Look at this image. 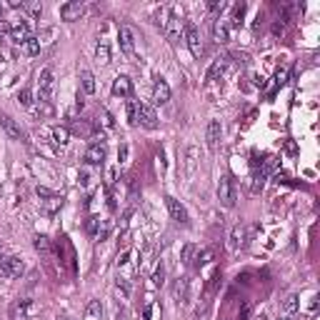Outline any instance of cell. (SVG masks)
Here are the masks:
<instances>
[{
	"label": "cell",
	"mask_w": 320,
	"mask_h": 320,
	"mask_svg": "<svg viewBox=\"0 0 320 320\" xmlns=\"http://www.w3.org/2000/svg\"><path fill=\"white\" fill-rule=\"evenodd\" d=\"M18 100H20V105H25V108H30V105H33V90H28V88H23V90L18 93Z\"/></svg>",
	"instance_id": "cell-37"
},
{
	"label": "cell",
	"mask_w": 320,
	"mask_h": 320,
	"mask_svg": "<svg viewBox=\"0 0 320 320\" xmlns=\"http://www.w3.org/2000/svg\"><path fill=\"white\" fill-rule=\"evenodd\" d=\"M118 40H120V50L125 53V55H133L135 53V30L130 25H120Z\"/></svg>",
	"instance_id": "cell-6"
},
{
	"label": "cell",
	"mask_w": 320,
	"mask_h": 320,
	"mask_svg": "<svg viewBox=\"0 0 320 320\" xmlns=\"http://www.w3.org/2000/svg\"><path fill=\"white\" fill-rule=\"evenodd\" d=\"M298 308H300V298L295 293H290L285 300H283V310H285V315H293Z\"/></svg>",
	"instance_id": "cell-28"
},
{
	"label": "cell",
	"mask_w": 320,
	"mask_h": 320,
	"mask_svg": "<svg viewBox=\"0 0 320 320\" xmlns=\"http://www.w3.org/2000/svg\"><path fill=\"white\" fill-rule=\"evenodd\" d=\"M280 320H290V315H283V318H280Z\"/></svg>",
	"instance_id": "cell-48"
},
{
	"label": "cell",
	"mask_w": 320,
	"mask_h": 320,
	"mask_svg": "<svg viewBox=\"0 0 320 320\" xmlns=\"http://www.w3.org/2000/svg\"><path fill=\"white\" fill-rule=\"evenodd\" d=\"M263 180L265 178L260 175V170H253V175H250V193H260L263 190Z\"/></svg>",
	"instance_id": "cell-32"
},
{
	"label": "cell",
	"mask_w": 320,
	"mask_h": 320,
	"mask_svg": "<svg viewBox=\"0 0 320 320\" xmlns=\"http://www.w3.org/2000/svg\"><path fill=\"white\" fill-rule=\"evenodd\" d=\"M105 155H108V150H105V145H90V148L85 150L83 160H85V165H103Z\"/></svg>",
	"instance_id": "cell-12"
},
{
	"label": "cell",
	"mask_w": 320,
	"mask_h": 320,
	"mask_svg": "<svg viewBox=\"0 0 320 320\" xmlns=\"http://www.w3.org/2000/svg\"><path fill=\"white\" fill-rule=\"evenodd\" d=\"M88 318H93V320H100V318H103L100 300H90V303H88Z\"/></svg>",
	"instance_id": "cell-31"
},
{
	"label": "cell",
	"mask_w": 320,
	"mask_h": 320,
	"mask_svg": "<svg viewBox=\"0 0 320 320\" xmlns=\"http://www.w3.org/2000/svg\"><path fill=\"white\" fill-rule=\"evenodd\" d=\"M118 160H120V163H125V160H128V145H120L118 148Z\"/></svg>",
	"instance_id": "cell-43"
},
{
	"label": "cell",
	"mask_w": 320,
	"mask_h": 320,
	"mask_svg": "<svg viewBox=\"0 0 320 320\" xmlns=\"http://www.w3.org/2000/svg\"><path fill=\"white\" fill-rule=\"evenodd\" d=\"M80 185H90V173L80 170Z\"/></svg>",
	"instance_id": "cell-46"
},
{
	"label": "cell",
	"mask_w": 320,
	"mask_h": 320,
	"mask_svg": "<svg viewBox=\"0 0 320 320\" xmlns=\"http://www.w3.org/2000/svg\"><path fill=\"white\" fill-rule=\"evenodd\" d=\"M168 38L173 40V43H178L180 40V33H183V23H180V18L175 15V10H173V15H170V20H168V25H165V30H163Z\"/></svg>",
	"instance_id": "cell-13"
},
{
	"label": "cell",
	"mask_w": 320,
	"mask_h": 320,
	"mask_svg": "<svg viewBox=\"0 0 320 320\" xmlns=\"http://www.w3.org/2000/svg\"><path fill=\"white\" fill-rule=\"evenodd\" d=\"M103 123H105V128H113L115 125V120H113V115L108 110H103Z\"/></svg>",
	"instance_id": "cell-42"
},
{
	"label": "cell",
	"mask_w": 320,
	"mask_h": 320,
	"mask_svg": "<svg viewBox=\"0 0 320 320\" xmlns=\"http://www.w3.org/2000/svg\"><path fill=\"white\" fill-rule=\"evenodd\" d=\"M175 300L180 305L188 300V278H178V283H175Z\"/></svg>",
	"instance_id": "cell-24"
},
{
	"label": "cell",
	"mask_w": 320,
	"mask_h": 320,
	"mask_svg": "<svg viewBox=\"0 0 320 320\" xmlns=\"http://www.w3.org/2000/svg\"><path fill=\"white\" fill-rule=\"evenodd\" d=\"M243 240H245V228L235 225L233 230H230V235H228V248L230 250H238V248L243 245Z\"/></svg>",
	"instance_id": "cell-18"
},
{
	"label": "cell",
	"mask_w": 320,
	"mask_h": 320,
	"mask_svg": "<svg viewBox=\"0 0 320 320\" xmlns=\"http://www.w3.org/2000/svg\"><path fill=\"white\" fill-rule=\"evenodd\" d=\"M275 168H278V155H268L265 160H260V175L263 178H268Z\"/></svg>",
	"instance_id": "cell-25"
},
{
	"label": "cell",
	"mask_w": 320,
	"mask_h": 320,
	"mask_svg": "<svg viewBox=\"0 0 320 320\" xmlns=\"http://www.w3.org/2000/svg\"><path fill=\"white\" fill-rule=\"evenodd\" d=\"M163 283H165V268H163V265H158L155 273H153V285L155 288H163Z\"/></svg>",
	"instance_id": "cell-34"
},
{
	"label": "cell",
	"mask_w": 320,
	"mask_h": 320,
	"mask_svg": "<svg viewBox=\"0 0 320 320\" xmlns=\"http://www.w3.org/2000/svg\"><path fill=\"white\" fill-rule=\"evenodd\" d=\"M63 203H65V198L55 193V195H50L48 200H43V210L48 213V215H53L55 210H60V208H63Z\"/></svg>",
	"instance_id": "cell-20"
},
{
	"label": "cell",
	"mask_w": 320,
	"mask_h": 320,
	"mask_svg": "<svg viewBox=\"0 0 320 320\" xmlns=\"http://www.w3.org/2000/svg\"><path fill=\"white\" fill-rule=\"evenodd\" d=\"M83 10H85V5L80 3V0H70V3L60 5V18L63 20H78V18L83 15Z\"/></svg>",
	"instance_id": "cell-11"
},
{
	"label": "cell",
	"mask_w": 320,
	"mask_h": 320,
	"mask_svg": "<svg viewBox=\"0 0 320 320\" xmlns=\"http://www.w3.org/2000/svg\"><path fill=\"white\" fill-rule=\"evenodd\" d=\"M113 183H115V168H108L105 170V185L113 188Z\"/></svg>",
	"instance_id": "cell-41"
},
{
	"label": "cell",
	"mask_w": 320,
	"mask_h": 320,
	"mask_svg": "<svg viewBox=\"0 0 320 320\" xmlns=\"http://www.w3.org/2000/svg\"><path fill=\"white\" fill-rule=\"evenodd\" d=\"M245 10H248L245 3L233 5V18H230V25H233V28H240V25H243V18H245Z\"/></svg>",
	"instance_id": "cell-26"
},
{
	"label": "cell",
	"mask_w": 320,
	"mask_h": 320,
	"mask_svg": "<svg viewBox=\"0 0 320 320\" xmlns=\"http://www.w3.org/2000/svg\"><path fill=\"white\" fill-rule=\"evenodd\" d=\"M225 8H228V5L223 3V0H210V3H208V10H210V13H215V15L223 13Z\"/></svg>",
	"instance_id": "cell-39"
},
{
	"label": "cell",
	"mask_w": 320,
	"mask_h": 320,
	"mask_svg": "<svg viewBox=\"0 0 320 320\" xmlns=\"http://www.w3.org/2000/svg\"><path fill=\"white\" fill-rule=\"evenodd\" d=\"M218 200L223 208H233L235 205V180H233V175L225 173L220 175V180H218Z\"/></svg>",
	"instance_id": "cell-1"
},
{
	"label": "cell",
	"mask_w": 320,
	"mask_h": 320,
	"mask_svg": "<svg viewBox=\"0 0 320 320\" xmlns=\"http://www.w3.org/2000/svg\"><path fill=\"white\" fill-rule=\"evenodd\" d=\"M138 125H143L148 130L158 128V115H155V110L150 108L148 103H138Z\"/></svg>",
	"instance_id": "cell-5"
},
{
	"label": "cell",
	"mask_w": 320,
	"mask_h": 320,
	"mask_svg": "<svg viewBox=\"0 0 320 320\" xmlns=\"http://www.w3.org/2000/svg\"><path fill=\"white\" fill-rule=\"evenodd\" d=\"M165 205H168V213H170V218H173L175 223L188 225V210L183 208L180 200H175L173 195H165Z\"/></svg>",
	"instance_id": "cell-7"
},
{
	"label": "cell",
	"mask_w": 320,
	"mask_h": 320,
	"mask_svg": "<svg viewBox=\"0 0 320 320\" xmlns=\"http://www.w3.org/2000/svg\"><path fill=\"white\" fill-rule=\"evenodd\" d=\"M30 313H33V300H30V298L15 300L13 308H10V318H13V320H25Z\"/></svg>",
	"instance_id": "cell-10"
},
{
	"label": "cell",
	"mask_w": 320,
	"mask_h": 320,
	"mask_svg": "<svg viewBox=\"0 0 320 320\" xmlns=\"http://www.w3.org/2000/svg\"><path fill=\"white\" fill-rule=\"evenodd\" d=\"M113 95L115 98H133V80L128 75H118L113 80Z\"/></svg>",
	"instance_id": "cell-9"
},
{
	"label": "cell",
	"mask_w": 320,
	"mask_h": 320,
	"mask_svg": "<svg viewBox=\"0 0 320 320\" xmlns=\"http://www.w3.org/2000/svg\"><path fill=\"white\" fill-rule=\"evenodd\" d=\"M0 258H3V245H0Z\"/></svg>",
	"instance_id": "cell-49"
},
{
	"label": "cell",
	"mask_w": 320,
	"mask_h": 320,
	"mask_svg": "<svg viewBox=\"0 0 320 320\" xmlns=\"http://www.w3.org/2000/svg\"><path fill=\"white\" fill-rule=\"evenodd\" d=\"M80 85H83V93H88V95H93L95 93V78H93V73L90 70H80Z\"/></svg>",
	"instance_id": "cell-19"
},
{
	"label": "cell",
	"mask_w": 320,
	"mask_h": 320,
	"mask_svg": "<svg viewBox=\"0 0 320 320\" xmlns=\"http://www.w3.org/2000/svg\"><path fill=\"white\" fill-rule=\"evenodd\" d=\"M150 318H153V303H148L143 308V320H150Z\"/></svg>",
	"instance_id": "cell-47"
},
{
	"label": "cell",
	"mask_w": 320,
	"mask_h": 320,
	"mask_svg": "<svg viewBox=\"0 0 320 320\" xmlns=\"http://www.w3.org/2000/svg\"><path fill=\"white\" fill-rule=\"evenodd\" d=\"M220 135H223L220 120H210V123H208V148H210V150H215V148H218Z\"/></svg>",
	"instance_id": "cell-16"
},
{
	"label": "cell",
	"mask_w": 320,
	"mask_h": 320,
	"mask_svg": "<svg viewBox=\"0 0 320 320\" xmlns=\"http://www.w3.org/2000/svg\"><path fill=\"white\" fill-rule=\"evenodd\" d=\"M100 228H103V220H100L98 215H90V218H88V223H85V230H88V235L98 238V235H100Z\"/></svg>",
	"instance_id": "cell-27"
},
{
	"label": "cell",
	"mask_w": 320,
	"mask_h": 320,
	"mask_svg": "<svg viewBox=\"0 0 320 320\" xmlns=\"http://www.w3.org/2000/svg\"><path fill=\"white\" fill-rule=\"evenodd\" d=\"M68 140H70V130L68 128H63V125H55L53 128V143L55 145H68Z\"/></svg>",
	"instance_id": "cell-23"
},
{
	"label": "cell",
	"mask_w": 320,
	"mask_h": 320,
	"mask_svg": "<svg viewBox=\"0 0 320 320\" xmlns=\"http://www.w3.org/2000/svg\"><path fill=\"white\" fill-rule=\"evenodd\" d=\"M273 80H275V85H285L288 83V68H278Z\"/></svg>",
	"instance_id": "cell-38"
},
{
	"label": "cell",
	"mask_w": 320,
	"mask_h": 320,
	"mask_svg": "<svg viewBox=\"0 0 320 320\" xmlns=\"http://www.w3.org/2000/svg\"><path fill=\"white\" fill-rule=\"evenodd\" d=\"M185 43L190 48V55L193 58H200L203 55V38H200V30L195 28L190 20L185 23Z\"/></svg>",
	"instance_id": "cell-3"
},
{
	"label": "cell",
	"mask_w": 320,
	"mask_h": 320,
	"mask_svg": "<svg viewBox=\"0 0 320 320\" xmlns=\"http://www.w3.org/2000/svg\"><path fill=\"white\" fill-rule=\"evenodd\" d=\"M23 270H25L23 258H18V255H3L0 258V275L3 278H20Z\"/></svg>",
	"instance_id": "cell-2"
},
{
	"label": "cell",
	"mask_w": 320,
	"mask_h": 320,
	"mask_svg": "<svg viewBox=\"0 0 320 320\" xmlns=\"http://www.w3.org/2000/svg\"><path fill=\"white\" fill-rule=\"evenodd\" d=\"M128 123L133 128L138 125V103L135 100H128Z\"/></svg>",
	"instance_id": "cell-33"
},
{
	"label": "cell",
	"mask_w": 320,
	"mask_h": 320,
	"mask_svg": "<svg viewBox=\"0 0 320 320\" xmlns=\"http://www.w3.org/2000/svg\"><path fill=\"white\" fill-rule=\"evenodd\" d=\"M0 15H3V5H0Z\"/></svg>",
	"instance_id": "cell-50"
},
{
	"label": "cell",
	"mask_w": 320,
	"mask_h": 320,
	"mask_svg": "<svg viewBox=\"0 0 320 320\" xmlns=\"http://www.w3.org/2000/svg\"><path fill=\"white\" fill-rule=\"evenodd\" d=\"M213 40L215 43H228L230 40V25L225 20H215V25H213Z\"/></svg>",
	"instance_id": "cell-17"
},
{
	"label": "cell",
	"mask_w": 320,
	"mask_h": 320,
	"mask_svg": "<svg viewBox=\"0 0 320 320\" xmlns=\"http://www.w3.org/2000/svg\"><path fill=\"white\" fill-rule=\"evenodd\" d=\"M23 50H25V55H38L40 53V40L35 38V35H30V38L23 43Z\"/></svg>",
	"instance_id": "cell-29"
},
{
	"label": "cell",
	"mask_w": 320,
	"mask_h": 320,
	"mask_svg": "<svg viewBox=\"0 0 320 320\" xmlns=\"http://www.w3.org/2000/svg\"><path fill=\"white\" fill-rule=\"evenodd\" d=\"M35 193H38V198H40V200H48L50 195H55L53 190H48V188H43V185H38V188H35Z\"/></svg>",
	"instance_id": "cell-40"
},
{
	"label": "cell",
	"mask_w": 320,
	"mask_h": 320,
	"mask_svg": "<svg viewBox=\"0 0 320 320\" xmlns=\"http://www.w3.org/2000/svg\"><path fill=\"white\" fill-rule=\"evenodd\" d=\"M95 60H98L100 65L110 63V45H108V40H100V43H98V48H95Z\"/></svg>",
	"instance_id": "cell-21"
},
{
	"label": "cell",
	"mask_w": 320,
	"mask_h": 320,
	"mask_svg": "<svg viewBox=\"0 0 320 320\" xmlns=\"http://www.w3.org/2000/svg\"><path fill=\"white\" fill-rule=\"evenodd\" d=\"M223 73H225V60H223V58H218L215 63L210 65L208 73H205V83H213V80H215L218 75H223Z\"/></svg>",
	"instance_id": "cell-22"
},
{
	"label": "cell",
	"mask_w": 320,
	"mask_h": 320,
	"mask_svg": "<svg viewBox=\"0 0 320 320\" xmlns=\"http://www.w3.org/2000/svg\"><path fill=\"white\" fill-rule=\"evenodd\" d=\"M10 30H13V23H8V20H0V35H10Z\"/></svg>",
	"instance_id": "cell-44"
},
{
	"label": "cell",
	"mask_w": 320,
	"mask_h": 320,
	"mask_svg": "<svg viewBox=\"0 0 320 320\" xmlns=\"http://www.w3.org/2000/svg\"><path fill=\"white\" fill-rule=\"evenodd\" d=\"M168 100H170V85L158 75L155 83H153V103H155V105H163V103H168Z\"/></svg>",
	"instance_id": "cell-8"
},
{
	"label": "cell",
	"mask_w": 320,
	"mask_h": 320,
	"mask_svg": "<svg viewBox=\"0 0 320 320\" xmlns=\"http://www.w3.org/2000/svg\"><path fill=\"white\" fill-rule=\"evenodd\" d=\"M33 245H35V250L43 253V255H48V253H50V240H48L45 235H35Z\"/></svg>",
	"instance_id": "cell-30"
},
{
	"label": "cell",
	"mask_w": 320,
	"mask_h": 320,
	"mask_svg": "<svg viewBox=\"0 0 320 320\" xmlns=\"http://www.w3.org/2000/svg\"><path fill=\"white\" fill-rule=\"evenodd\" d=\"M38 85H40V100H53V90H55V75L50 68H43L38 75Z\"/></svg>",
	"instance_id": "cell-4"
},
{
	"label": "cell",
	"mask_w": 320,
	"mask_h": 320,
	"mask_svg": "<svg viewBox=\"0 0 320 320\" xmlns=\"http://www.w3.org/2000/svg\"><path fill=\"white\" fill-rule=\"evenodd\" d=\"M210 260H213V250H208V248H205V250H198L195 265H198V268H203V265H205V263H210Z\"/></svg>",
	"instance_id": "cell-36"
},
{
	"label": "cell",
	"mask_w": 320,
	"mask_h": 320,
	"mask_svg": "<svg viewBox=\"0 0 320 320\" xmlns=\"http://www.w3.org/2000/svg\"><path fill=\"white\" fill-rule=\"evenodd\" d=\"M128 260H130V250H125L123 255H118V268H123V265H125Z\"/></svg>",
	"instance_id": "cell-45"
},
{
	"label": "cell",
	"mask_w": 320,
	"mask_h": 320,
	"mask_svg": "<svg viewBox=\"0 0 320 320\" xmlns=\"http://www.w3.org/2000/svg\"><path fill=\"white\" fill-rule=\"evenodd\" d=\"M193 255H195V245H193V243H185L183 250H180V260H183V263H193Z\"/></svg>",
	"instance_id": "cell-35"
},
{
	"label": "cell",
	"mask_w": 320,
	"mask_h": 320,
	"mask_svg": "<svg viewBox=\"0 0 320 320\" xmlns=\"http://www.w3.org/2000/svg\"><path fill=\"white\" fill-rule=\"evenodd\" d=\"M30 38V23H13V30H10V40L23 45L25 40Z\"/></svg>",
	"instance_id": "cell-14"
},
{
	"label": "cell",
	"mask_w": 320,
	"mask_h": 320,
	"mask_svg": "<svg viewBox=\"0 0 320 320\" xmlns=\"http://www.w3.org/2000/svg\"><path fill=\"white\" fill-rule=\"evenodd\" d=\"M0 125H3V130L13 138V140H23V130H20V125L10 118V115H0Z\"/></svg>",
	"instance_id": "cell-15"
},
{
	"label": "cell",
	"mask_w": 320,
	"mask_h": 320,
	"mask_svg": "<svg viewBox=\"0 0 320 320\" xmlns=\"http://www.w3.org/2000/svg\"><path fill=\"white\" fill-rule=\"evenodd\" d=\"M58 320H68V318H58Z\"/></svg>",
	"instance_id": "cell-51"
}]
</instances>
